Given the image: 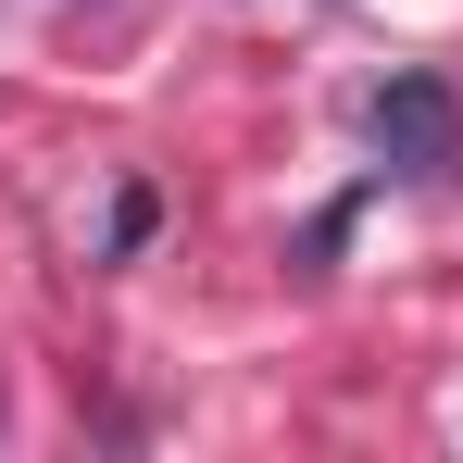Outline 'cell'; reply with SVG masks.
<instances>
[{
  "label": "cell",
  "instance_id": "cell-1",
  "mask_svg": "<svg viewBox=\"0 0 463 463\" xmlns=\"http://www.w3.org/2000/svg\"><path fill=\"white\" fill-rule=\"evenodd\" d=\"M364 138H376V175L401 188H463V88L439 63H401L364 88Z\"/></svg>",
  "mask_w": 463,
  "mask_h": 463
},
{
  "label": "cell",
  "instance_id": "cell-2",
  "mask_svg": "<svg viewBox=\"0 0 463 463\" xmlns=\"http://www.w3.org/2000/svg\"><path fill=\"white\" fill-rule=\"evenodd\" d=\"M151 226H163V201L138 188V175H126V188H113V226H100V263H126V250H138Z\"/></svg>",
  "mask_w": 463,
  "mask_h": 463
},
{
  "label": "cell",
  "instance_id": "cell-3",
  "mask_svg": "<svg viewBox=\"0 0 463 463\" xmlns=\"http://www.w3.org/2000/svg\"><path fill=\"white\" fill-rule=\"evenodd\" d=\"M0 439H13V401H0Z\"/></svg>",
  "mask_w": 463,
  "mask_h": 463
}]
</instances>
